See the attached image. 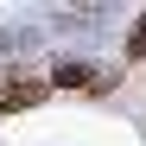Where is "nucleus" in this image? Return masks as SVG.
Masks as SVG:
<instances>
[{"mask_svg":"<svg viewBox=\"0 0 146 146\" xmlns=\"http://www.w3.org/2000/svg\"><path fill=\"white\" fill-rule=\"evenodd\" d=\"M127 57H146V13H140V26H133V38H127Z\"/></svg>","mask_w":146,"mask_h":146,"instance_id":"7ed1b4c3","label":"nucleus"},{"mask_svg":"<svg viewBox=\"0 0 146 146\" xmlns=\"http://www.w3.org/2000/svg\"><path fill=\"white\" fill-rule=\"evenodd\" d=\"M64 83L83 89V95H108V89H114V76H95V70H64Z\"/></svg>","mask_w":146,"mask_h":146,"instance_id":"f03ea898","label":"nucleus"},{"mask_svg":"<svg viewBox=\"0 0 146 146\" xmlns=\"http://www.w3.org/2000/svg\"><path fill=\"white\" fill-rule=\"evenodd\" d=\"M51 95V83H13V89H0V114H13V108H32Z\"/></svg>","mask_w":146,"mask_h":146,"instance_id":"f257e3e1","label":"nucleus"}]
</instances>
